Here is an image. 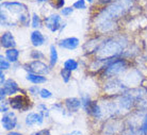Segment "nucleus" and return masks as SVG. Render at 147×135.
<instances>
[{"label":"nucleus","mask_w":147,"mask_h":135,"mask_svg":"<svg viewBox=\"0 0 147 135\" xmlns=\"http://www.w3.org/2000/svg\"><path fill=\"white\" fill-rule=\"evenodd\" d=\"M133 0H114L105 7L96 17V28L101 33L113 31L116 21L132 7Z\"/></svg>","instance_id":"1"},{"label":"nucleus","mask_w":147,"mask_h":135,"mask_svg":"<svg viewBox=\"0 0 147 135\" xmlns=\"http://www.w3.org/2000/svg\"><path fill=\"white\" fill-rule=\"evenodd\" d=\"M126 46H127V40L123 37L109 38L105 40L95 49L97 60L107 61L110 58H118L123 53V50L125 49Z\"/></svg>","instance_id":"2"},{"label":"nucleus","mask_w":147,"mask_h":135,"mask_svg":"<svg viewBox=\"0 0 147 135\" xmlns=\"http://www.w3.org/2000/svg\"><path fill=\"white\" fill-rule=\"evenodd\" d=\"M127 68H128V62L124 58H119L107 60L102 67L105 76H107L108 78L116 77L121 73H124Z\"/></svg>","instance_id":"3"},{"label":"nucleus","mask_w":147,"mask_h":135,"mask_svg":"<svg viewBox=\"0 0 147 135\" xmlns=\"http://www.w3.org/2000/svg\"><path fill=\"white\" fill-rule=\"evenodd\" d=\"M7 102L12 107V109L19 111V112H26L31 106V100L26 95H16L12 96L7 100Z\"/></svg>","instance_id":"4"},{"label":"nucleus","mask_w":147,"mask_h":135,"mask_svg":"<svg viewBox=\"0 0 147 135\" xmlns=\"http://www.w3.org/2000/svg\"><path fill=\"white\" fill-rule=\"evenodd\" d=\"M44 24H45V27L52 33L58 32V31L61 32L65 28V26H66L65 22L64 24L62 22L61 15L57 14V13H52V14L48 15L47 17H45Z\"/></svg>","instance_id":"5"},{"label":"nucleus","mask_w":147,"mask_h":135,"mask_svg":"<svg viewBox=\"0 0 147 135\" xmlns=\"http://www.w3.org/2000/svg\"><path fill=\"white\" fill-rule=\"evenodd\" d=\"M25 69L28 71V73H37V75H47L50 71V66H48L47 64H45L44 62H42L40 60H34L32 62L28 63Z\"/></svg>","instance_id":"6"},{"label":"nucleus","mask_w":147,"mask_h":135,"mask_svg":"<svg viewBox=\"0 0 147 135\" xmlns=\"http://www.w3.org/2000/svg\"><path fill=\"white\" fill-rule=\"evenodd\" d=\"M1 7L11 12L13 14H22V13H28V7L26 4L22 3L19 1H7V2H1Z\"/></svg>","instance_id":"7"},{"label":"nucleus","mask_w":147,"mask_h":135,"mask_svg":"<svg viewBox=\"0 0 147 135\" xmlns=\"http://www.w3.org/2000/svg\"><path fill=\"white\" fill-rule=\"evenodd\" d=\"M2 128L7 131H12L17 127V117L14 112H7L1 117Z\"/></svg>","instance_id":"8"},{"label":"nucleus","mask_w":147,"mask_h":135,"mask_svg":"<svg viewBox=\"0 0 147 135\" xmlns=\"http://www.w3.org/2000/svg\"><path fill=\"white\" fill-rule=\"evenodd\" d=\"M45 117L40 113H29L25 118V124L27 127H34V126H42L44 124Z\"/></svg>","instance_id":"9"},{"label":"nucleus","mask_w":147,"mask_h":135,"mask_svg":"<svg viewBox=\"0 0 147 135\" xmlns=\"http://www.w3.org/2000/svg\"><path fill=\"white\" fill-rule=\"evenodd\" d=\"M80 45V40L78 37H66L63 38L58 43V46L62 49H66V50H75L76 48L79 47Z\"/></svg>","instance_id":"10"},{"label":"nucleus","mask_w":147,"mask_h":135,"mask_svg":"<svg viewBox=\"0 0 147 135\" xmlns=\"http://www.w3.org/2000/svg\"><path fill=\"white\" fill-rule=\"evenodd\" d=\"M64 106L69 113H76L80 109V107H82V102H81V99L71 97L64 100Z\"/></svg>","instance_id":"11"},{"label":"nucleus","mask_w":147,"mask_h":135,"mask_svg":"<svg viewBox=\"0 0 147 135\" xmlns=\"http://www.w3.org/2000/svg\"><path fill=\"white\" fill-rule=\"evenodd\" d=\"M0 44H1V47L5 48V49L15 48L16 47V40H15L14 35L9 31L3 32L0 37Z\"/></svg>","instance_id":"12"},{"label":"nucleus","mask_w":147,"mask_h":135,"mask_svg":"<svg viewBox=\"0 0 147 135\" xmlns=\"http://www.w3.org/2000/svg\"><path fill=\"white\" fill-rule=\"evenodd\" d=\"M2 87L4 88L7 95L11 96V97L12 96H15V94H17L18 91H20V88H19L18 84L16 83V81L13 80V79H7Z\"/></svg>","instance_id":"13"},{"label":"nucleus","mask_w":147,"mask_h":135,"mask_svg":"<svg viewBox=\"0 0 147 135\" xmlns=\"http://www.w3.org/2000/svg\"><path fill=\"white\" fill-rule=\"evenodd\" d=\"M30 40H31V44L33 45L34 47H40L45 44L46 38H45L44 34L40 32V30H34L31 32L30 35Z\"/></svg>","instance_id":"14"},{"label":"nucleus","mask_w":147,"mask_h":135,"mask_svg":"<svg viewBox=\"0 0 147 135\" xmlns=\"http://www.w3.org/2000/svg\"><path fill=\"white\" fill-rule=\"evenodd\" d=\"M86 113L88 115H91L92 117H94V118H96V119H100L103 116L101 106L97 103V101H92V103H91V105H90Z\"/></svg>","instance_id":"15"},{"label":"nucleus","mask_w":147,"mask_h":135,"mask_svg":"<svg viewBox=\"0 0 147 135\" xmlns=\"http://www.w3.org/2000/svg\"><path fill=\"white\" fill-rule=\"evenodd\" d=\"M27 81L31 82L32 84H43L45 82H47V78L43 76V75H37V73H28L26 76Z\"/></svg>","instance_id":"16"},{"label":"nucleus","mask_w":147,"mask_h":135,"mask_svg":"<svg viewBox=\"0 0 147 135\" xmlns=\"http://www.w3.org/2000/svg\"><path fill=\"white\" fill-rule=\"evenodd\" d=\"M5 58L9 62L11 63H17L19 58V50L16 49V48H10V49H7L5 50Z\"/></svg>","instance_id":"17"},{"label":"nucleus","mask_w":147,"mask_h":135,"mask_svg":"<svg viewBox=\"0 0 147 135\" xmlns=\"http://www.w3.org/2000/svg\"><path fill=\"white\" fill-rule=\"evenodd\" d=\"M58 60H59V54L57 51V48L55 45H51L49 48V66H50V68L57 65Z\"/></svg>","instance_id":"18"},{"label":"nucleus","mask_w":147,"mask_h":135,"mask_svg":"<svg viewBox=\"0 0 147 135\" xmlns=\"http://www.w3.org/2000/svg\"><path fill=\"white\" fill-rule=\"evenodd\" d=\"M118 124H119V122H118L117 120H115V119H112V120L108 121L107 124H105V132H106L107 134L113 135L114 133L116 132L117 128H121Z\"/></svg>","instance_id":"19"},{"label":"nucleus","mask_w":147,"mask_h":135,"mask_svg":"<svg viewBox=\"0 0 147 135\" xmlns=\"http://www.w3.org/2000/svg\"><path fill=\"white\" fill-rule=\"evenodd\" d=\"M63 66H64V68H66V69L70 70V71H75V70L78 69L79 63H78L75 58H67L66 61L64 62Z\"/></svg>","instance_id":"20"},{"label":"nucleus","mask_w":147,"mask_h":135,"mask_svg":"<svg viewBox=\"0 0 147 135\" xmlns=\"http://www.w3.org/2000/svg\"><path fill=\"white\" fill-rule=\"evenodd\" d=\"M31 26L33 27L35 30H38L40 27L43 26V21H42V19L36 13H33L32 14V17H31Z\"/></svg>","instance_id":"21"},{"label":"nucleus","mask_w":147,"mask_h":135,"mask_svg":"<svg viewBox=\"0 0 147 135\" xmlns=\"http://www.w3.org/2000/svg\"><path fill=\"white\" fill-rule=\"evenodd\" d=\"M36 109L38 111V113H40L44 117H49V114H50V109H48L47 105L45 103H38L36 105Z\"/></svg>","instance_id":"22"},{"label":"nucleus","mask_w":147,"mask_h":135,"mask_svg":"<svg viewBox=\"0 0 147 135\" xmlns=\"http://www.w3.org/2000/svg\"><path fill=\"white\" fill-rule=\"evenodd\" d=\"M71 73L73 71H70V70L66 69V68H62L61 71H60V75H61V78H62V80L64 83H68L69 80L71 79Z\"/></svg>","instance_id":"23"},{"label":"nucleus","mask_w":147,"mask_h":135,"mask_svg":"<svg viewBox=\"0 0 147 135\" xmlns=\"http://www.w3.org/2000/svg\"><path fill=\"white\" fill-rule=\"evenodd\" d=\"M139 134L140 135H147V113L144 114L143 119H142V124L139 129Z\"/></svg>","instance_id":"24"},{"label":"nucleus","mask_w":147,"mask_h":135,"mask_svg":"<svg viewBox=\"0 0 147 135\" xmlns=\"http://www.w3.org/2000/svg\"><path fill=\"white\" fill-rule=\"evenodd\" d=\"M80 99H81V102H82V109H84L85 112H88V107H90L91 103H92L91 97L88 95H85V96H82Z\"/></svg>","instance_id":"25"},{"label":"nucleus","mask_w":147,"mask_h":135,"mask_svg":"<svg viewBox=\"0 0 147 135\" xmlns=\"http://www.w3.org/2000/svg\"><path fill=\"white\" fill-rule=\"evenodd\" d=\"M11 62H9L7 58H4L3 55H0V70H7L11 67Z\"/></svg>","instance_id":"26"},{"label":"nucleus","mask_w":147,"mask_h":135,"mask_svg":"<svg viewBox=\"0 0 147 135\" xmlns=\"http://www.w3.org/2000/svg\"><path fill=\"white\" fill-rule=\"evenodd\" d=\"M73 7L76 10H85L86 9V0H77L74 2Z\"/></svg>","instance_id":"27"},{"label":"nucleus","mask_w":147,"mask_h":135,"mask_svg":"<svg viewBox=\"0 0 147 135\" xmlns=\"http://www.w3.org/2000/svg\"><path fill=\"white\" fill-rule=\"evenodd\" d=\"M30 58L32 60H43L45 58V54L40 50H32L30 53Z\"/></svg>","instance_id":"28"},{"label":"nucleus","mask_w":147,"mask_h":135,"mask_svg":"<svg viewBox=\"0 0 147 135\" xmlns=\"http://www.w3.org/2000/svg\"><path fill=\"white\" fill-rule=\"evenodd\" d=\"M74 7H64L63 9H61V15H62L63 17H68L70 15L74 13Z\"/></svg>","instance_id":"29"},{"label":"nucleus","mask_w":147,"mask_h":135,"mask_svg":"<svg viewBox=\"0 0 147 135\" xmlns=\"http://www.w3.org/2000/svg\"><path fill=\"white\" fill-rule=\"evenodd\" d=\"M50 4L55 9H63L65 5V0H51Z\"/></svg>","instance_id":"30"},{"label":"nucleus","mask_w":147,"mask_h":135,"mask_svg":"<svg viewBox=\"0 0 147 135\" xmlns=\"http://www.w3.org/2000/svg\"><path fill=\"white\" fill-rule=\"evenodd\" d=\"M40 97L42 99H49L52 97V93L49 89H46V88H42L40 91Z\"/></svg>","instance_id":"31"},{"label":"nucleus","mask_w":147,"mask_h":135,"mask_svg":"<svg viewBox=\"0 0 147 135\" xmlns=\"http://www.w3.org/2000/svg\"><path fill=\"white\" fill-rule=\"evenodd\" d=\"M40 87L37 86L36 84L35 85H33V86H30L29 88H28V91H29L31 95H33V96H36L37 94H40Z\"/></svg>","instance_id":"32"},{"label":"nucleus","mask_w":147,"mask_h":135,"mask_svg":"<svg viewBox=\"0 0 147 135\" xmlns=\"http://www.w3.org/2000/svg\"><path fill=\"white\" fill-rule=\"evenodd\" d=\"M9 107H11L10 104H9V102H5V101L1 102V107H0L1 113L4 114V113H7V112H9Z\"/></svg>","instance_id":"33"},{"label":"nucleus","mask_w":147,"mask_h":135,"mask_svg":"<svg viewBox=\"0 0 147 135\" xmlns=\"http://www.w3.org/2000/svg\"><path fill=\"white\" fill-rule=\"evenodd\" d=\"M32 135H50V131H49V129H43V130L33 133Z\"/></svg>","instance_id":"34"},{"label":"nucleus","mask_w":147,"mask_h":135,"mask_svg":"<svg viewBox=\"0 0 147 135\" xmlns=\"http://www.w3.org/2000/svg\"><path fill=\"white\" fill-rule=\"evenodd\" d=\"M5 96H7V93H5V91H4L3 87H1L0 88V101H1V102H3L4 101Z\"/></svg>","instance_id":"35"},{"label":"nucleus","mask_w":147,"mask_h":135,"mask_svg":"<svg viewBox=\"0 0 147 135\" xmlns=\"http://www.w3.org/2000/svg\"><path fill=\"white\" fill-rule=\"evenodd\" d=\"M5 75L3 73V70H0V84L3 86L4 83H5Z\"/></svg>","instance_id":"36"},{"label":"nucleus","mask_w":147,"mask_h":135,"mask_svg":"<svg viewBox=\"0 0 147 135\" xmlns=\"http://www.w3.org/2000/svg\"><path fill=\"white\" fill-rule=\"evenodd\" d=\"M63 135H82V133L80 131H73L67 133V134H63Z\"/></svg>","instance_id":"37"},{"label":"nucleus","mask_w":147,"mask_h":135,"mask_svg":"<svg viewBox=\"0 0 147 135\" xmlns=\"http://www.w3.org/2000/svg\"><path fill=\"white\" fill-rule=\"evenodd\" d=\"M7 135H22V133H18V132H15V131H10Z\"/></svg>","instance_id":"38"},{"label":"nucleus","mask_w":147,"mask_h":135,"mask_svg":"<svg viewBox=\"0 0 147 135\" xmlns=\"http://www.w3.org/2000/svg\"><path fill=\"white\" fill-rule=\"evenodd\" d=\"M114 0H100V2H102V3H106V2H112Z\"/></svg>","instance_id":"39"},{"label":"nucleus","mask_w":147,"mask_h":135,"mask_svg":"<svg viewBox=\"0 0 147 135\" xmlns=\"http://www.w3.org/2000/svg\"><path fill=\"white\" fill-rule=\"evenodd\" d=\"M34 1H36V2H46L48 0H34Z\"/></svg>","instance_id":"40"},{"label":"nucleus","mask_w":147,"mask_h":135,"mask_svg":"<svg viewBox=\"0 0 147 135\" xmlns=\"http://www.w3.org/2000/svg\"><path fill=\"white\" fill-rule=\"evenodd\" d=\"M86 2H88V3H92L93 0H86Z\"/></svg>","instance_id":"41"},{"label":"nucleus","mask_w":147,"mask_h":135,"mask_svg":"<svg viewBox=\"0 0 147 135\" xmlns=\"http://www.w3.org/2000/svg\"><path fill=\"white\" fill-rule=\"evenodd\" d=\"M1 1H2V2H3V0H1Z\"/></svg>","instance_id":"42"}]
</instances>
